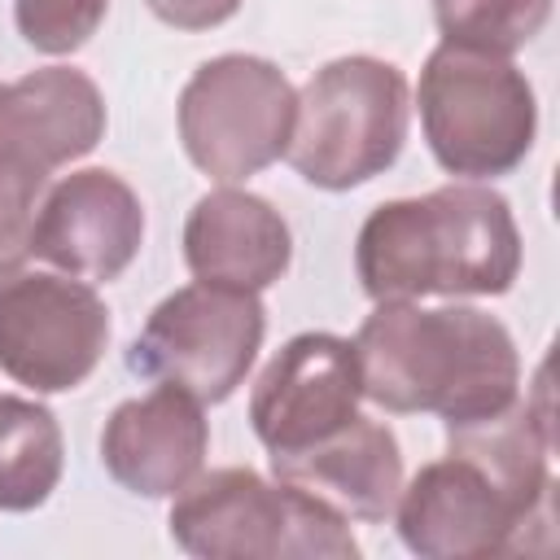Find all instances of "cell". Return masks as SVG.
Wrapping results in <instances>:
<instances>
[{
  "instance_id": "obj_8",
  "label": "cell",
  "mask_w": 560,
  "mask_h": 560,
  "mask_svg": "<svg viewBox=\"0 0 560 560\" xmlns=\"http://www.w3.org/2000/svg\"><path fill=\"white\" fill-rule=\"evenodd\" d=\"M262 332L258 293L197 280L153 306L127 350V368L144 381L179 385L197 402H223L254 368Z\"/></svg>"
},
{
  "instance_id": "obj_10",
  "label": "cell",
  "mask_w": 560,
  "mask_h": 560,
  "mask_svg": "<svg viewBox=\"0 0 560 560\" xmlns=\"http://www.w3.org/2000/svg\"><path fill=\"white\" fill-rule=\"evenodd\" d=\"M363 398L354 341L337 332H298L258 372L249 394L254 438L271 455L302 451L337 433Z\"/></svg>"
},
{
  "instance_id": "obj_16",
  "label": "cell",
  "mask_w": 560,
  "mask_h": 560,
  "mask_svg": "<svg viewBox=\"0 0 560 560\" xmlns=\"http://www.w3.org/2000/svg\"><path fill=\"white\" fill-rule=\"evenodd\" d=\"M66 442L48 407L0 394V512H31L48 503L61 481Z\"/></svg>"
},
{
  "instance_id": "obj_4",
  "label": "cell",
  "mask_w": 560,
  "mask_h": 560,
  "mask_svg": "<svg viewBox=\"0 0 560 560\" xmlns=\"http://www.w3.org/2000/svg\"><path fill=\"white\" fill-rule=\"evenodd\" d=\"M171 538L201 560H354L341 512L254 468L197 472L171 503Z\"/></svg>"
},
{
  "instance_id": "obj_11",
  "label": "cell",
  "mask_w": 560,
  "mask_h": 560,
  "mask_svg": "<svg viewBox=\"0 0 560 560\" xmlns=\"http://www.w3.org/2000/svg\"><path fill=\"white\" fill-rule=\"evenodd\" d=\"M140 241H144V206L136 188L105 166H88L48 184L35 214L31 254L66 276L101 284V280H118L131 267Z\"/></svg>"
},
{
  "instance_id": "obj_15",
  "label": "cell",
  "mask_w": 560,
  "mask_h": 560,
  "mask_svg": "<svg viewBox=\"0 0 560 560\" xmlns=\"http://www.w3.org/2000/svg\"><path fill=\"white\" fill-rule=\"evenodd\" d=\"M293 236L280 210L245 188L206 192L184 223V262L206 284L267 289L289 271Z\"/></svg>"
},
{
  "instance_id": "obj_7",
  "label": "cell",
  "mask_w": 560,
  "mask_h": 560,
  "mask_svg": "<svg viewBox=\"0 0 560 560\" xmlns=\"http://www.w3.org/2000/svg\"><path fill=\"white\" fill-rule=\"evenodd\" d=\"M298 92L267 57L223 52L192 70L179 92V140L197 171L241 184L284 158Z\"/></svg>"
},
{
  "instance_id": "obj_14",
  "label": "cell",
  "mask_w": 560,
  "mask_h": 560,
  "mask_svg": "<svg viewBox=\"0 0 560 560\" xmlns=\"http://www.w3.org/2000/svg\"><path fill=\"white\" fill-rule=\"evenodd\" d=\"M271 472L276 481H289L315 494L346 521L354 516L376 525L394 516V503L402 490V451L389 424L354 411L337 433L302 451L271 455Z\"/></svg>"
},
{
  "instance_id": "obj_5",
  "label": "cell",
  "mask_w": 560,
  "mask_h": 560,
  "mask_svg": "<svg viewBox=\"0 0 560 560\" xmlns=\"http://www.w3.org/2000/svg\"><path fill=\"white\" fill-rule=\"evenodd\" d=\"M411 92L398 66L381 57H337L298 92L289 166L328 192L359 188L394 166L407 140Z\"/></svg>"
},
{
  "instance_id": "obj_1",
  "label": "cell",
  "mask_w": 560,
  "mask_h": 560,
  "mask_svg": "<svg viewBox=\"0 0 560 560\" xmlns=\"http://www.w3.org/2000/svg\"><path fill=\"white\" fill-rule=\"evenodd\" d=\"M551 424L529 402L446 429V459L424 464L394 503L398 538L424 560H477L525 547L551 494Z\"/></svg>"
},
{
  "instance_id": "obj_2",
  "label": "cell",
  "mask_w": 560,
  "mask_h": 560,
  "mask_svg": "<svg viewBox=\"0 0 560 560\" xmlns=\"http://www.w3.org/2000/svg\"><path fill=\"white\" fill-rule=\"evenodd\" d=\"M363 398L385 411H433L468 424L516 402L521 354L512 332L477 306L376 302L354 337Z\"/></svg>"
},
{
  "instance_id": "obj_6",
  "label": "cell",
  "mask_w": 560,
  "mask_h": 560,
  "mask_svg": "<svg viewBox=\"0 0 560 560\" xmlns=\"http://www.w3.org/2000/svg\"><path fill=\"white\" fill-rule=\"evenodd\" d=\"M416 101L429 153L446 175L494 179L534 149L538 105L512 57L438 44L420 70Z\"/></svg>"
},
{
  "instance_id": "obj_3",
  "label": "cell",
  "mask_w": 560,
  "mask_h": 560,
  "mask_svg": "<svg viewBox=\"0 0 560 560\" xmlns=\"http://www.w3.org/2000/svg\"><path fill=\"white\" fill-rule=\"evenodd\" d=\"M354 271L372 302L499 298L521 276V232L503 192L446 184L376 206L359 228Z\"/></svg>"
},
{
  "instance_id": "obj_12",
  "label": "cell",
  "mask_w": 560,
  "mask_h": 560,
  "mask_svg": "<svg viewBox=\"0 0 560 560\" xmlns=\"http://www.w3.org/2000/svg\"><path fill=\"white\" fill-rule=\"evenodd\" d=\"M206 451L210 424L201 402L188 389L162 381L144 398L118 402L101 429L105 472L144 499H175L201 472Z\"/></svg>"
},
{
  "instance_id": "obj_19",
  "label": "cell",
  "mask_w": 560,
  "mask_h": 560,
  "mask_svg": "<svg viewBox=\"0 0 560 560\" xmlns=\"http://www.w3.org/2000/svg\"><path fill=\"white\" fill-rule=\"evenodd\" d=\"M144 4L153 18H162L175 31H210L241 9V0H144Z\"/></svg>"
},
{
  "instance_id": "obj_18",
  "label": "cell",
  "mask_w": 560,
  "mask_h": 560,
  "mask_svg": "<svg viewBox=\"0 0 560 560\" xmlns=\"http://www.w3.org/2000/svg\"><path fill=\"white\" fill-rule=\"evenodd\" d=\"M109 0H13L18 35L48 57L79 52L105 22Z\"/></svg>"
},
{
  "instance_id": "obj_9",
  "label": "cell",
  "mask_w": 560,
  "mask_h": 560,
  "mask_svg": "<svg viewBox=\"0 0 560 560\" xmlns=\"http://www.w3.org/2000/svg\"><path fill=\"white\" fill-rule=\"evenodd\" d=\"M109 346L101 293L66 271L0 267V372L35 394L83 385Z\"/></svg>"
},
{
  "instance_id": "obj_13",
  "label": "cell",
  "mask_w": 560,
  "mask_h": 560,
  "mask_svg": "<svg viewBox=\"0 0 560 560\" xmlns=\"http://www.w3.org/2000/svg\"><path fill=\"white\" fill-rule=\"evenodd\" d=\"M105 136L101 88L70 66H44L0 83V162L52 175L57 166L92 153Z\"/></svg>"
},
{
  "instance_id": "obj_17",
  "label": "cell",
  "mask_w": 560,
  "mask_h": 560,
  "mask_svg": "<svg viewBox=\"0 0 560 560\" xmlns=\"http://www.w3.org/2000/svg\"><path fill=\"white\" fill-rule=\"evenodd\" d=\"M442 44L512 57L551 18V0H433Z\"/></svg>"
}]
</instances>
